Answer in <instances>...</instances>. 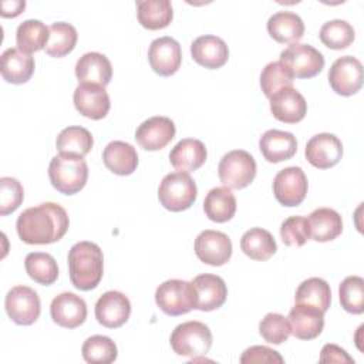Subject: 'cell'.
<instances>
[{"label": "cell", "mask_w": 364, "mask_h": 364, "mask_svg": "<svg viewBox=\"0 0 364 364\" xmlns=\"http://www.w3.org/2000/svg\"><path fill=\"white\" fill-rule=\"evenodd\" d=\"M363 64L353 55L338 57L330 67L328 82L338 95L350 97L363 87Z\"/></svg>", "instance_id": "10"}, {"label": "cell", "mask_w": 364, "mask_h": 364, "mask_svg": "<svg viewBox=\"0 0 364 364\" xmlns=\"http://www.w3.org/2000/svg\"><path fill=\"white\" fill-rule=\"evenodd\" d=\"M259 333L264 338V341L270 344H282L291 334V328L287 317L280 313H267L260 324Z\"/></svg>", "instance_id": "42"}, {"label": "cell", "mask_w": 364, "mask_h": 364, "mask_svg": "<svg viewBox=\"0 0 364 364\" xmlns=\"http://www.w3.org/2000/svg\"><path fill=\"white\" fill-rule=\"evenodd\" d=\"M68 273L73 286L87 291L95 289L104 273V256L98 245L82 240L68 250Z\"/></svg>", "instance_id": "2"}, {"label": "cell", "mask_w": 364, "mask_h": 364, "mask_svg": "<svg viewBox=\"0 0 364 364\" xmlns=\"http://www.w3.org/2000/svg\"><path fill=\"white\" fill-rule=\"evenodd\" d=\"M212 331L202 321H185L178 324L171 334V347L181 357L199 358L209 353L212 347Z\"/></svg>", "instance_id": "4"}, {"label": "cell", "mask_w": 364, "mask_h": 364, "mask_svg": "<svg viewBox=\"0 0 364 364\" xmlns=\"http://www.w3.org/2000/svg\"><path fill=\"white\" fill-rule=\"evenodd\" d=\"M240 249L252 260L264 262L276 253L277 245L269 230L252 228L243 233L240 239Z\"/></svg>", "instance_id": "32"}, {"label": "cell", "mask_w": 364, "mask_h": 364, "mask_svg": "<svg viewBox=\"0 0 364 364\" xmlns=\"http://www.w3.org/2000/svg\"><path fill=\"white\" fill-rule=\"evenodd\" d=\"M34 58L18 48H7L1 54V77L11 84L27 82L34 73Z\"/></svg>", "instance_id": "29"}, {"label": "cell", "mask_w": 364, "mask_h": 364, "mask_svg": "<svg viewBox=\"0 0 364 364\" xmlns=\"http://www.w3.org/2000/svg\"><path fill=\"white\" fill-rule=\"evenodd\" d=\"M307 176L300 166H287L279 171L273 179V193L283 206H297L307 195Z\"/></svg>", "instance_id": "11"}, {"label": "cell", "mask_w": 364, "mask_h": 364, "mask_svg": "<svg viewBox=\"0 0 364 364\" xmlns=\"http://www.w3.org/2000/svg\"><path fill=\"white\" fill-rule=\"evenodd\" d=\"M51 185L64 195L80 192L88 179V166L82 156L60 154L53 156L48 165Z\"/></svg>", "instance_id": "3"}, {"label": "cell", "mask_w": 364, "mask_h": 364, "mask_svg": "<svg viewBox=\"0 0 364 364\" xmlns=\"http://www.w3.org/2000/svg\"><path fill=\"white\" fill-rule=\"evenodd\" d=\"M75 75L80 84H95L105 88L112 78V65L101 53H85L75 64Z\"/></svg>", "instance_id": "23"}, {"label": "cell", "mask_w": 364, "mask_h": 364, "mask_svg": "<svg viewBox=\"0 0 364 364\" xmlns=\"http://www.w3.org/2000/svg\"><path fill=\"white\" fill-rule=\"evenodd\" d=\"M156 306L168 316H181L196 309V291L192 282L171 279L155 290Z\"/></svg>", "instance_id": "6"}, {"label": "cell", "mask_w": 364, "mask_h": 364, "mask_svg": "<svg viewBox=\"0 0 364 364\" xmlns=\"http://www.w3.org/2000/svg\"><path fill=\"white\" fill-rule=\"evenodd\" d=\"M104 165L115 175H131L138 166L136 149L124 141H111L102 151Z\"/></svg>", "instance_id": "27"}, {"label": "cell", "mask_w": 364, "mask_h": 364, "mask_svg": "<svg viewBox=\"0 0 364 364\" xmlns=\"http://www.w3.org/2000/svg\"><path fill=\"white\" fill-rule=\"evenodd\" d=\"M23 185L11 176L0 178V215L6 216L14 212L23 202Z\"/></svg>", "instance_id": "43"}, {"label": "cell", "mask_w": 364, "mask_h": 364, "mask_svg": "<svg viewBox=\"0 0 364 364\" xmlns=\"http://www.w3.org/2000/svg\"><path fill=\"white\" fill-rule=\"evenodd\" d=\"M196 291V309L202 311H212L226 301L228 289L222 277L210 273H203L192 280Z\"/></svg>", "instance_id": "22"}, {"label": "cell", "mask_w": 364, "mask_h": 364, "mask_svg": "<svg viewBox=\"0 0 364 364\" xmlns=\"http://www.w3.org/2000/svg\"><path fill=\"white\" fill-rule=\"evenodd\" d=\"M259 148L267 162L277 164L293 158L297 151V141L291 132L269 129L260 136Z\"/></svg>", "instance_id": "24"}, {"label": "cell", "mask_w": 364, "mask_h": 364, "mask_svg": "<svg viewBox=\"0 0 364 364\" xmlns=\"http://www.w3.org/2000/svg\"><path fill=\"white\" fill-rule=\"evenodd\" d=\"M318 36L326 47L331 50H343L354 41L355 31L348 21L336 18L326 21L321 26Z\"/></svg>", "instance_id": "38"}, {"label": "cell", "mask_w": 364, "mask_h": 364, "mask_svg": "<svg viewBox=\"0 0 364 364\" xmlns=\"http://www.w3.org/2000/svg\"><path fill=\"white\" fill-rule=\"evenodd\" d=\"M304 154L309 164L314 168L328 169L340 162L343 156V144L336 135L321 132L307 141Z\"/></svg>", "instance_id": "15"}, {"label": "cell", "mask_w": 364, "mask_h": 364, "mask_svg": "<svg viewBox=\"0 0 364 364\" xmlns=\"http://www.w3.org/2000/svg\"><path fill=\"white\" fill-rule=\"evenodd\" d=\"M203 210L212 222L225 223L236 213V198L228 186L212 188L203 200Z\"/></svg>", "instance_id": "30"}, {"label": "cell", "mask_w": 364, "mask_h": 364, "mask_svg": "<svg viewBox=\"0 0 364 364\" xmlns=\"http://www.w3.org/2000/svg\"><path fill=\"white\" fill-rule=\"evenodd\" d=\"M218 175L229 189H243L256 176V161L247 151H230L222 156L218 165Z\"/></svg>", "instance_id": "7"}, {"label": "cell", "mask_w": 364, "mask_h": 364, "mask_svg": "<svg viewBox=\"0 0 364 364\" xmlns=\"http://www.w3.org/2000/svg\"><path fill=\"white\" fill-rule=\"evenodd\" d=\"M94 145V138L84 127L73 125L64 128L55 141V146L60 154L85 156Z\"/></svg>", "instance_id": "33"}, {"label": "cell", "mask_w": 364, "mask_h": 364, "mask_svg": "<svg viewBox=\"0 0 364 364\" xmlns=\"http://www.w3.org/2000/svg\"><path fill=\"white\" fill-rule=\"evenodd\" d=\"M191 54L199 65L209 70H216L226 64L229 58V48L220 37L206 34L192 41Z\"/></svg>", "instance_id": "21"}, {"label": "cell", "mask_w": 364, "mask_h": 364, "mask_svg": "<svg viewBox=\"0 0 364 364\" xmlns=\"http://www.w3.org/2000/svg\"><path fill=\"white\" fill-rule=\"evenodd\" d=\"M26 7L24 0H11V1H1V17H17Z\"/></svg>", "instance_id": "47"}, {"label": "cell", "mask_w": 364, "mask_h": 364, "mask_svg": "<svg viewBox=\"0 0 364 364\" xmlns=\"http://www.w3.org/2000/svg\"><path fill=\"white\" fill-rule=\"evenodd\" d=\"M148 61L151 68L158 75H173L182 63V51L179 43L169 36L155 38L148 48Z\"/></svg>", "instance_id": "13"}, {"label": "cell", "mask_w": 364, "mask_h": 364, "mask_svg": "<svg viewBox=\"0 0 364 364\" xmlns=\"http://www.w3.org/2000/svg\"><path fill=\"white\" fill-rule=\"evenodd\" d=\"M280 237L286 246H303L310 239L307 219L303 216H290L283 220Z\"/></svg>", "instance_id": "44"}, {"label": "cell", "mask_w": 364, "mask_h": 364, "mask_svg": "<svg viewBox=\"0 0 364 364\" xmlns=\"http://www.w3.org/2000/svg\"><path fill=\"white\" fill-rule=\"evenodd\" d=\"M208 156V151L202 141L193 138L181 139L169 152L171 165L182 172L199 169Z\"/></svg>", "instance_id": "26"}, {"label": "cell", "mask_w": 364, "mask_h": 364, "mask_svg": "<svg viewBox=\"0 0 364 364\" xmlns=\"http://www.w3.org/2000/svg\"><path fill=\"white\" fill-rule=\"evenodd\" d=\"M198 196L195 181L188 172L176 171L165 175L158 188L161 205L171 212H182L193 205Z\"/></svg>", "instance_id": "5"}, {"label": "cell", "mask_w": 364, "mask_h": 364, "mask_svg": "<svg viewBox=\"0 0 364 364\" xmlns=\"http://www.w3.org/2000/svg\"><path fill=\"white\" fill-rule=\"evenodd\" d=\"M310 237L316 242H330L341 235L343 220L331 208H317L307 218Z\"/></svg>", "instance_id": "28"}, {"label": "cell", "mask_w": 364, "mask_h": 364, "mask_svg": "<svg viewBox=\"0 0 364 364\" xmlns=\"http://www.w3.org/2000/svg\"><path fill=\"white\" fill-rule=\"evenodd\" d=\"M341 307L351 314L364 311V279L360 276H348L338 286Z\"/></svg>", "instance_id": "41"}, {"label": "cell", "mask_w": 364, "mask_h": 364, "mask_svg": "<svg viewBox=\"0 0 364 364\" xmlns=\"http://www.w3.org/2000/svg\"><path fill=\"white\" fill-rule=\"evenodd\" d=\"M131 314L129 299L117 290H108L95 303V318L107 328H118L125 324Z\"/></svg>", "instance_id": "14"}, {"label": "cell", "mask_w": 364, "mask_h": 364, "mask_svg": "<svg viewBox=\"0 0 364 364\" xmlns=\"http://www.w3.org/2000/svg\"><path fill=\"white\" fill-rule=\"evenodd\" d=\"M294 301L314 306L326 313L331 303L330 284L324 279L310 277L299 284L294 294Z\"/></svg>", "instance_id": "34"}, {"label": "cell", "mask_w": 364, "mask_h": 364, "mask_svg": "<svg viewBox=\"0 0 364 364\" xmlns=\"http://www.w3.org/2000/svg\"><path fill=\"white\" fill-rule=\"evenodd\" d=\"M269 100L273 117L284 124L300 122L307 114V102L304 97L293 87L279 90Z\"/></svg>", "instance_id": "19"}, {"label": "cell", "mask_w": 364, "mask_h": 364, "mask_svg": "<svg viewBox=\"0 0 364 364\" xmlns=\"http://www.w3.org/2000/svg\"><path fill=\"white\" fill-rule=\"evenodd\" d=\"M24 267L31 280L38 284L50 286L58 277V266L55 259L43 252H31L24 259Z\"/></svg>", "instance_id": "37"}, {"label": "cell", "mask_w": 364, "mask_h": 364, "mask_svg": "<svg viewBox=\"0 0 364 364\" xmlns=\"http://www.w3.org/2000/svg\"><path fill=\"white\" fill-rule=\"evenodd\" d=\"M48 31L50 36L44 50L50 57L60 58L74 50L78 40V34L73 24L65 21H57L48 27Z\"/></svg>", "instance_id": "36"}, {"label": "cell", "mask_w": 364, "mask_h": 364, "mask_svg": "<svg viewBox=\"0 0 364 364\" xmlns=\"http://www.w3.org/2000/svg\"><path fill=\"white\" fill-rule=\"evenodd\" d=\"M293 74L290 70L280 61L269 63L260 74V87L263 94L270 98L279 90L291 87L293 84Z\"/></svg>", "instance_id": "40"}, {"label": "cell", "mask_w": 364, "mask_h": 364, "mask_svg": "<svg viewBox=\"0 0 364 364\" xmlns=\"http://www.w3.org/2000/svg\"><path fill=\"white\" fill-rule=\"evenodd\" d=\"M70 219L63 206L44 202L27 208L16 222L18 237L27 245H48L58 242L68 230Z\"/></svg>", "instance_id": "1"}, {"label": "cell", "mask_w": 364, "mask_h": 364, "mask_svg": "<svg viewBox=\"0 0 364 364\" xmlns=\"http://www.w3.org/2000/svg\"><path fill=\"white\" fill-rule=\"evenodd\" d=\"M291 334L300 340H313L318 337L324 327V313L310 304L296 303L289 313Z\"/></svg>", "instance_id": "18"}, {"label": "cell", "mask_w": 364, "mask_h": 364, "mask_svg": "<svg viewBox=\"0 0 364 364\" xmlns=\"http://www.w3.org/2000/svg\"><path fill=\"white\" fill-rule=\"evenodd\" d=\"M50 314L53 321L60 327L75 328L87 318V304L80 296L71 291H64L53 299Z\"/></svg>", "instance_id": "17"}, {"label": "cell", "mask_w": 364, "mask_h": 364, "mask_svg": "<svg viewBox=\"0 0 364 364\" xmlns=\"http://www.w3.org/2000/svg\"><path fill=\"white\" fill-rule=\"evenodd\" d=\"M136 17L142 27L161 30L169 26L173 17L169 0H141L136 1Z\"/></svg>", "instance_id": "31"}, {"label": "cell", "mask_w": 364, "mask_h": 364, "mask_svg": "<svg viewBox=\"0 0 364 364\" xmlns=\"http://www.w3.org/2000/svg\"><path fill=\"white\" fill-rule=\"evenodd\" d=\"M280 63H283L293 77L311 78L324 68V57L310 44L293 43L280 53Z\"/></svg>", "instance_id": "8"}, {"label": "cell", "mask_w": 364, "mask_h": 364, "mask_svg": "<svg viewBox=\"0 0 364 364\" xmlns=\"http://www.w3.org/2000/svg\"><path fill=\"white\" fill-rule=\"evenodd\" d=\"M267 33L280 44L297 43L304 34V23L301 17L293 11H276L267 20Z\"/></svg>", "instance_id": "25"}, {"label": "cell", "mask_w": 364, "mask_h": 364, "mask_svg": "<svg viewBox=\"0 0 364 364\" xmlns=\"http://www.w3.org/2000/svg\"><path fill=\"white\" fill-rule=\"evenodd\" d=\"M82 358L87 363H95V364H109L117 360L118 350L115 343L101 334H95L88 337L82 347H81Z\"/></svg>", "instance_id": "39"}, {"label": "cell", "mask_w": 364, "mask_h": 364, "mask_svg": "<svg viewBox=\"0 0 364 364\" xmlns=\"http://www.w3.org/2000/svg\"><path fill=\"white\" fill-rule=\"evenodd\" d=\"M7 316L18 326H30L37 321L41 303L36 290L28 286H14L4 299Z\"/></svg>", "instance_id": "9"}, {"label": "cell", "mask_w": 364, "mask_h": 364, "mask_svg": "<svg viewBox=\"0 0 364 364\" xmlns=\"http://www.w3.org/2000/svg\"><path fill=\"white\" fill-rule=\"evenodd\" d=\"M320 363H354L347 351L336 344H326L321 348Z\"/></svg>", "instance_id": "46"}, {"label": "cell", "mask_w": 364, "mask_h": 364, "mask_svg": "<svg viewBox=\"0 0 364 364\" xmlns=\"http://www.w3.org/2000/svg\"><path fill=\"white\" fill-rule=\"evenodd\" d=\"M73 100L77 111L91 119H102L111 107L105 88L95 84H80L74 90Z\"/></svg>", "instance_id": "20"}, {"label": "cell", "mask_w": 364, "mask_h": 364, "mask_svg": "<svg viewBox=\"0 0 364 364\" xmlns=\"http://www.w3.org/2000/svg\"><path fill=\"white\" fill-rule=\"evenodd\" d=\"M48 36V27L43 21L34 18L24 20L21 24H18L16 31L17 48L27 54L38 51L46 47Z\"/></svg>", "instance_id": "35"}, {"label": "cell", "mask_w": 364, "mask_h": 364, "mask_svg": "<svg viewBox=\"0 0 364 364\" xmlns=\"http://www.w3.org/2000/svg\"><path fill=\"white\" fill-rule=\"evenodd\" d=\"M195 255L209 266H223L232 256L230 237L219 230L206 229L195 239Z\"/></svg>", "instance_id": "12"}, {"label": "cell", "mask_w": 364, "mask_h": 364, "mask_svg": "<svg viewBox=\"0 0 364 364\" xmlns=\"http://www.w3.org/2000/svg\"><path fill=\"white\" fill-rule=\"evenodd\" d=\"M283 361V357L276 350L266 346H252L246 348L240 357L242 364H282Z\"/></svg>", "instance_id": "45"}, {"label": "cell", "mask_w": 364, "mask_h": 364, "mask_svg": "<svg viewBox=\"0 0 364 364\" xmlns=\"http://www.w3.org/2000/svg\"><path fill=\"white\" fill-rule=\"evenodd\" d=\"M176 128L168 117H152L145 119L135 131V141L146 151H159L165 148L175 136Z\"/></svg>", "instance_id": "16"}]
</instances>
